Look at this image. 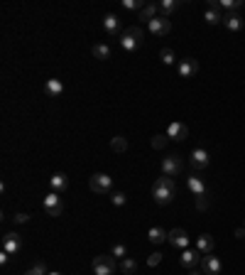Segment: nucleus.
Wrapping results in <instances>:
<instances>
[{"instance_id":"nucleus-1","label":"nucleus","mask_w":245,"mask_h":275,"mask_svg":"<svg viewBox=\"0 0 245 275\" xmlns=\"http://www.w3.org/2000/svg\"><path fill=\"white\" fill-rule=\"evenodd\" d=\"M174 194H177V184H174V177H167V175L157 177V182L152 184V199H155V201H157L159 206H164V204H172Z\"/></svg>"},{"instance_id":"nucleus-2","label":"nucleus","mask_w":245,"mask_h":275,"mask_svg":"<svg viewBox=\"0 0 245 275\" xmlns=\"http://www.w3.org/2000/svg\"><path fill=\"white\" fill-rule=\"evenodd\" d=\"M142 42H145V32H142L137 25L128 27V30L120 35V47H123L125 52H135L137 47H142Z\"/></svg>"},{"instance_id":"nucleus-3","label":"nucleus","mask_w":245,"mask_h":275,"mask_svg":"<svg viewBox=\"0 0 245 275\" xmlns=\"http://www.w3.org/2000/svg\"><path fill=\"white\" fill-rule=\"evenodd\" d=\"M91 268H93V275H113V273L118 270V263H115L113 255L103 253V255H96V258H93Z\"/></svg>"},{"instance_id":"nucleus-4","label":"nucleus","mask_w":245,"mask_h":275,"mask_svg":"<svg viewBox=\"0 0 245 275\" xmlns=\"http://www.w3.org/2000/svg\"><path fill=\"white\" fill-rule=\"evenodd\" d=\"M89 187H91L96 194H113V177H108L106 172H96V175L89 179Z\"/></svg>"},{"instance_id":"nucleus-5","label":"nucleus","mask_w":245,"mask_h":275,"mask_svg":"<svg viewBox=\"0 0 245 275\" xmlns=\"http://www.w3.org/2000/svg\"><path fill=\"white\" fill-rule=\"evenodd\" d=\"M42 209H45L47 216L57 219V216H62V211H64V201H62V197H59L57 192H49V194L42 199Z\"/></svg>"},{"instance_id":"nucleus-6","label":"nucleus","mask_w":245,"mask_h":275,"mask_svg":"<svg viewBox=\"0 0 245 275\" xmlns=\"http://www.w3.org/2000/svg\"><path fill=\"white\" fill-rule=\"evenodd\" d=\"M147 30L155 35V37H167L169 32H172V20L169 18H155L152 23H147Z\"/></svg>"},{"instance_id":"nucleus-7","label":"nucleus","mask_w":245,"mask_h":275,"mask_svg":"<svg viewBox=\"0 0 245 275\" xmlns=\"http://www.w3.org/2000/svg\"><path fill=\"white\" fill-rule=\"evenodd\" d=\"M181 167H184V162L179 155H169L162 160V175H167V177H177L181 172Z\"/></svg>"},{"instance_id":"nucleus-8","label":"nucleus","mask_w":245,"mask_h":275,"mask_svg":"<svg viewBox=\"0 0 245 275\" xmlns=\"http://www.w3.org/2000/svg\"><path fill=\"white\" fill-rule=\"evenodd\" d=\"M167 138H169V140H177V143L186 140V138H189V125L181 123V121L169 123V128H167Z\"/></svg>"},{"instance_id":"nucleus-9","label":"nucleus","mask_w":245,"mask_h":275,"mask_svg":"<svg viewBox=\"0 0 245 275\" xmlns=\"http://www.w3.org/2000/svg\"><path fill=\"white\" fill-rule=\"evenodd\" d=\"M20 248H22V236H20V233L10 231V233L3 236V250H5V253L15 255V253H20Z\"/></svg>"},{"instance_id":"nucleus-10","label":"nucleus","mask_w":245,"mask_h":275,"mask_svg":"<svg viewBox=\"0 0 245 275\" xmlns=\"http://www.w3.org/2000/svg\"><path fill=\"white\" fill-rule=\"evenodd\" d=\"M167 241H169L174 248H181V250H186V248H189V243H191V238H189V233H186L184 228H172Z\"/></svg>"},{"instance_id":"nucleus-11","label":"nucleus","mask_w":245,"mask_h":275,"mask_svg":"<svg viewBox=\"0 0 245 275\" xmlns=\"http://www.w3.org/2000/svg\"><path fill=\"white\" fill-rule=\"evenodd\" d=\"M201 253H199V248H186V250H181V255H179V263L186 268V270H191V268H196L199 263H201Z\"/></svg>"},{"instance_id":"nucleus-12","label":"nucleus","mask_w":245,"mask_h":275,"mask_svg":"<svg viewBox=\"0 0 245 275\" xmlns=\"http://www.w3.org/2000/svg\"><path fill=\"white\" fill-rule=\"evenodd\" d=\"M208 162H211V157H208V152H206L203 148L191 150V167H194L196 172H203V170L208 167Z\"/></svg>"},{"instance_id":"nucleus-13","label":"nucleus","mask_w":245,"mask_h":275,"mask_svg":"<svg viewBox=\"0 0 245 275\" xmlns=\"http://www.w3.org/2000/svg\"><path fill=\"white\" fill-rule=\"evenodd\" d=\"M221 268H223V265H221V260H218L213 253L201 258V273H203V275H221Z\"/></svg>"},{"instance_id":"nucleus-14","label":"nucleus","mask_w":245,"mask_h":275,"mask_svg":"<svg viewBox=\"0 0 245 275\" xmlns=\"http://www.w3.org/2000/svg\"><path fill=\"white\" fill-rule=\"evenodd\" d=\"M177 72H179L181 79H191V76L199 72V62L191 59V57H189V59H181V62L177 64Z\"/></svg>"},{"instance_id":"nucleus-15","label":"nucleus","mask_w":245,"mask_h":275,"mask_svg":"<svg viewBox=\"0 0 245 275\" xmlns=\"http://www.w3.org/2000/svg\"><path fill=\"white\" fill-rule=\"evenodd\" d=\"M49 187H52V192L62 194V192L69 189V177H67L64 172H54V175L49 177Z\"/></svg>"},{"instance_id":"nucleus-16","label":"nucleus","mask_w":245,"mask_h":275,"mask_svg":"<svg viewBox=\"0 0 245 275\" xmlns=\"http://www.w3.org/2000/svg\"><path fill=\"white\" fill-rule=\"evenodd\" d=\"M186 187H189V189H191V194H196V197L208 194V187H206V182H203L199 175H191V177L186 179Z\"/></svg>"},{"instance_id":"nucleus-17","label":"nucleus","mask_w":245,"mask_h":275,"mask_svg":"<svg viewBox=\"0 0 245 275\" xmlns=\"http://www.w3.org/2000/svg\"><path fill=\"white\" fill-rule=\"evenodd\" d=\"M103 30H106V35H111V37L120 35V20H118V15L108 13V15L103 18Z\"/></svg>"},{"instance_id":"nucleus-18","label":"nucleus","mask_w":245,"mask_h":275,"mask_svg":"<svg viewBox=\"0 0 245 275\" xmlns=\"http://www.w3.org/2000/svg\"><path fill=\"white\" fill-rule=\"evenodd\" d=\"M45 94H47L49 99L62 96V94H64V84H62V79H47V81H45Z\"/></svg>"},{"instance_id":"nucleus-19","label":"nucleus","mask_w":245,"mask_h":275,"mask_svg":"<svg viewBox=\"0 0 245 275\" xmlns=\"http://www.w3.org/2000/svg\"><path fill=\"white\" fill-rule=\"evenodd\" d=\"M223 25H225V30H230V32H240V30H243V18H240L238 13H228V15H223Z\"/></svg>"},{"instance_id":"nucleus-20","label":"nucleus","mask_w":245,"mask_h":275,"mask_svg":"<svg viewBox=\"0 0 245 275\" xmlns=\"http://www.w3.org/2000/svg\"><path fill=\"white\" fill-rule=\"evenodd\" d=\"M213 238H211V233H201L199 236V241H196V248H199V253L201 255H211L213 253Z\"/></svg>"},{"instance_id":"nucleus-21","label":"nucleus","mask_w":245,"mask_h":275,"mask_svg":"<svg viewBox=\"0 0 245 275\" xmlns=\"http://www.w3.org/2000/svg\"><path fill=\"white\" fill-rule=\"evenodd\" d=\"M157 13H159V5H155V3H147V5L140 10V20H145V23H152L155 18H159Z\"/></svg>"},{"instance_id":"nucleus-22","label":"nucleus","mask_w":245,"mask_h":275,"mask_svg":"<svg viewBox=\"0 0 245 275\" xmlns=\"http://www.w3.org/2000/svg\"><path fill=\"white\" fill-rule=\"evenodd\" d=\"M91 52H93V57H96V59H101V62H108V59H111V54H113V52H111V47H108V45H103V42L93 45V50H91Z\"/></svg>"},{"instance_id":"nucleus-23","label":"nucleus","mask_w":245,"mask_h":275,"mask_svg":"<svg viewBox=\"0 0 245 275\" xmlns=\"http://www.w3.org/2000/svg\"><path fill=\"white\" fill-rule=\"evenodd\" d=\"M147 238H150L152 243H164V241L169 238V231H164V228H159V226H152L150 233H147Z\"/></svg>"},{"instance_id":"nucleus-24","label":"nucleus","mask_w":245,"mask_h":275,"mask_svg":"<svg viewBox=\"0 0 245 275\" xmlns=\"http://www.w3.org/2000/svg\"><path fill=\"white\" fill-rule=\"evenodd\" d=\"M177 8H179L177 0H162V3H159V13H162V18H169Z\"/></svg>"},{"instance_id":"nucleus-25","label":"nucleus","mask_w":245,"mask_h":275,"mask_svg":"<svg viewBox=\"0 0 245 275\" xmlns=\"http://www.w3.org/2000/svg\"><path fill=\"white\" fill-rule=\"evenodd\" d=\"M111 148H113V152H125L128 150V138L125 135H115L111 140Z\"/></svg>"},{"instance_id":"nucleus-26","label":"nucleus","mask_w":245,"mask_h":275,"mask_svg":"<svg viewBox=\"0 0 245 275\" xmlns=\"http://www.w3.org/2000/svg\"><path fill=\"white\" fill-rule=\"evenodd\" d=\"M203 20H206L208 25H218V23H223V15H221L218 10H211V8H208V10L203 13Z\"/></svg>"},{"instance_id":"nucleus-27","label":"nucleus","mask_w":245,"mask_h":275,"mask_svg":"<svg viewBox=\"0 0 245 275\" xmlns=\"http://www.w3.org/2000/svg\"><path fill=\"white\" fill-rule=\"evenodd\" d=\"M159 59H162V64H164V67H172V64L177 62V57H174V52H172L169 47H164V50L159 52Z\"/></svg>"},{"instance_id":"nucleus-28","label":"nucleus","mask_w":245,"mask_h":275,"mask_svg":"<svg viewBox=\"0 0 245 275\" xmlns=\"http://www.w3.org/2000/svg\"><path fill=\"white\" fill-rule=\"evenodd\" d=\"M120 270H123V273H128V275H130V273H135V270H137L135 258H130V255H128V258H123V260H120Z\"/></svg>"},{"instance_id":"nucleus-29","label":"nucleus","mask_w":245,"mask_h":275,"mask_svg":"<svg viewBox=\"0 0 245 275\" xmlns=\"http://www.w3.org/2000/svg\"><path fill=\"white\" fill-rule=\"evenodd\" d=\"M240 5H243V0H221V3H218V8H225L230 13H235Z\"/></svg>"},{"instance_id":"nucleus-30","label":"nucleus","mask_w":245,"mask_h":275,"mask_svg":"<svg viewBox=\"0 0 245 275\" xmlns=\"http://www.w3.org/2000/svg\"><path fill=\"white\" fill-rule=\"evenodd\" d=\"M113 258H118V260H123V258H128V246H123V243H115L113 246V253H111Z\"/></svg>"},{"instance_id":"nucleus-31","label":"nucleus","mask_w":245,"mask_h":275,"mask_svg":"<svg viewBox=\"0 0 245 275\" xmlns=\"http://www.w3.org/2000/svg\"><path fill=\"white\" fill-rule=\"evenodd\" d=\"M49 270H47V265L45 263H35L32 268H27V273L25 275H47Z\"/></svg>"},{"instance_id":"nucleus-32","label":"nucleus","mask_w":245,"mask_h":275,"mask_svg":"<svg viewBox=\"0 0 245 275\" xmlns=\"http://www.w3.org/2000/svg\"><path fill=\"white\" fill-rule=\"evenodd\" d=\"M111 201H113V206H125L128 204V197L123 192H113L111 194Z\"/></svg>"},{"instance_id":"nucleus-33","label":"nucleus","mask_w":245,"mask_h":275,"mask_svg":"<svg viewBox=\"0 0 245 275\" xmlns=\"http://www.w3.org/2000/svg\"><path fill=\"white\" fill-rule=\"evenodd\" d=\"M167 143H169L167 133H164V135H155V138H152V148H155V150H162V148H164Z\"/></svg>"},{"instance_id":"nucleus-34","label":"nucleus","mask_w":245,"mask_h":275,"mask_svg":"<svg viewBox=\"0 0 245 275\" xmlns=\"http://www.w3.org/2000/svg\"><path fill=\"white\" fill-rule=\"evenodd\" d=\"M123 8L125 10H142L145 5L140 3V0H123Z\"/></svg>"},{"instance_id":"nucleus-35","label":"nucleus","mask_w":245,"mask_h":275,"mask_svg":"<svg viewBox=\"0 0 245 275\" xmlns=\"http://www.w3.org/2000/svg\"><path fill=\"white\" fill-rule=\"evenodd\" d=\"M196 206H199V211H206V209H208V194L196 197Z\"/></svg>"},{"instance_id":"nucleus-36","label":"nucleus","mask_w":245,"mask_h":275,"mask_svg":"<svg viewBox=\"0 0 245 275\" xmlns=\"http://www.w3.org/2000/svg\"><path fill=\"white\" fill-rule=\"evenodd\" d=\"M162 263V253H152V255H147V265L150 268H155V265H159Z\"/></svg>"},{"instance_id":"nucleus-37","label":"nucleus","mask_w":245,"mask_h":275,"mask_svg":"<svg viewBox=\"0 0 245 275\" xmlns=\"http://www.w3.org/2000/svg\"><path fill=\"white\" fill-rule=\"evenodd\" d=\"M27 221H30V214H25V211L15 214V224H27Z\"/></svg>"},{"instance_id":"nucleus-38","label":"nucleus","mask_w":245,"mask_h":275,"mask_svg":"<svg viewBox=\"0 0 245 275\" xmlns=\"http://www.w3.org/2000/svg\"><path fill=\"white\" fill-rule=\"evenodd\" d=\"M8 260H10V253H0V265H8Z\"/></svg>"},{"instance_id":"nucleus-39","label":"nucleus","mask_w":245,"mask_h":275,"mask_svg":"<svg viewBox=\"0 0 245 275\" xmlns=\"http://www.w3.org/2000/svg\"><path fill=\"white\" fill-rule=\"evenodd\" d=\"M235 238H240V241H245V226H240V228H235Z\"/></svg>"},{"instance_id":"nucleus-40","label":"nucleus","mask_w":245,"mask_h":275,"mask_svg":"<svg viewBox=\"0 0 245 275\" xmlns=\"http://www.w3.org/2000/svg\"><path fill=\"white\" fill-rule=\"evenodd\" d=\"M189 275H203V273H201V270H196V268H191V270H189Z\"/></svg>"},{"instance_id":"nucleus-41","label":"nucleus","mask_w":245,"mask_h":275,"mask_svg":"<svg viewBox=\"0 0 245 275\" xmlns=\"http://www.w3.org/2000/svg\"><path fill=\"white\" fill-rule=\"evenodd\" d=\"M47 275H62V273H57V270H52V273H47Z\"/></svg>"},{"instance_id":"nucleus-42","label":"nucleus","mask_w":245,"mask_h":275,"mask_svg":"<svg viewBox=\"0 0 245 275\" xmlns=\"http://www.w3.org/2000/svg\"><path fill=\"white\" fill-rule=\"evenodd\" d=\"M243 226H245V224H243Z\"/></svg>"}]
</instances>
